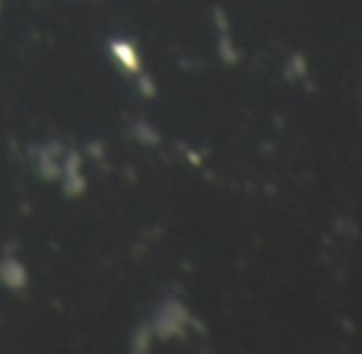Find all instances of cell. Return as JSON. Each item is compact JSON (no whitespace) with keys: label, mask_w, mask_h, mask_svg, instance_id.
I'll use <instances>...</instances> for the list:
<instances>
[{"label":"cell","mask_w":362,"mask_h":354,"mask_svg":"<svg viewBox=\"0 0 362 354\" xmlns=\"http://www.w3.org/2000/svg\"><path fill=\"white\" fill-rule=\"evenodd\" d=\"M0 278L6 280L11 288H23L25 285V270H23V265L18 263H3V268H0Z\"/></svg>","instance_id":"2"},{"label":"cell","mask_w":362,"mask_h":354,"mask_svg":"<svg viewBox=\"0 0 362 354\" xmlns=\"http://www.w3.org/2000/svg\"><path fill=\"white\" fill-rule=\"evenodd\" d=\"M112 52H115V57H117V60H119L122 65H124L129 72H136V70H139V57H136L134 47H132L129 42L115 40V42H112Z\"/></svg>","instance_id":"1"}]
</instances>
